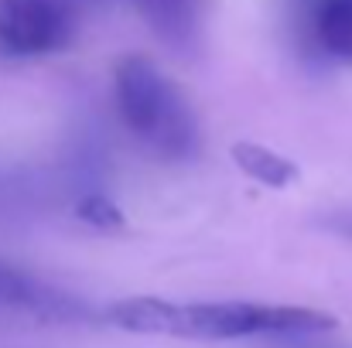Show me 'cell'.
<instances>
[{
	"instance_id": "6da1fadb",
	"label": "cell",
	"mask_w": 352,
	"mask_h": 348,
	"mask_svg": "<svg viewBox=\"0 0 352 348\" xmlns=\"http://www.w3.org/2000/svg\"><path fill=\"white\" fill-rule=\"evenodd\" d=\"M107 321L133 335L164 338H256V335H325L339 321L318 308L260 301H164L126 297L107 308Z\"/></svg>"
},
{
	"instance_id": "7a4b0ae2",
	"label": "cell",
	"mask_w": 352,
	"mask_h": 348,
	"mask_svg": "<svg viewBox=\"0 0 352 348\" xmlns=\"http://www.w3.org/2000/svg\"><path fill=\"white\" fill-rule=\"evenodd\" d=\"M113 100L123 126L168 161L202 150V126L185 93L147 55H123L113 69Z\"/></svg>"
},
{
	"instance_id": "3957f363",
	"label": "cell",
	"mask_w": 352,
	"mask_h": 348,
	"mask_svg": "<svg viewBox=\"0 0 352 348\" xmlns=\"http://www.w3.org/2000/svg\"><path fill=\"white\" fill-rule=\"evenodd\" d=\"M76 21L69 0H0V48L17 58L62 51L76 34Z\"/></svg>"
},
{
	"instance_id": "277c9868",
	"label": "cell",
	"mask_w": 352,
	"mask_h": 348,
	"mask_svg": "<svg viewBox=\"0 0 352 348\" xmlns=\"http://www.w3.org/2000/svg\"><path fill=\"white\" fill-rule=\"evenodd\" d=\"M298 31L315 55L352 62V0H298Z\"/></svg>"
},
{
	"instance_id": "5b68a950",
	"label": "cell",
	"mask_w": 352,
	"mask_h": 348,
	"mask_svg": "<svg viewBox=\"0 0 352 348\" xmlns=\"http://www.w3.org/2000/svg\"><path fill=\"white\" fill-rule=\"evenodd\" d=\"M0 308L28 311V314H52V318H69L79 311V304L55 290L52 283L38 280L34 273L0 259Z\"/></svg>"
},
{
	"instance_id": "8992f818",
	"label": "cell",
	"mask_w": 352,
	"mask_h": 348,
	"mask_svg": "<svg viewBox=\"0 0 352 348\" xmlns=\"http://www.w3.org/2000/svg\"><path fill=\"white\" fill-rule=\"evenodd\" d=\"M202 3L206 0H133L147 27L178 51H195L202 34Z\"/></svg>"
},
{
	"instance_id": "52a82bcc",
	"label": "cell",
	"mask_w": 352,
	"mask_h": 348,
	"mask_svg": "<svg viewBox=\"0 0 352 348\" xmlns=\"http://www.w3.org/2000/svg\"><path fill=\"white\" fill-rule=\"evenodd\" d=\"M233 161L239 164L243 174H250L253 181H260L267 188H287L298 178L294 161H287V157H280V154H274V150H267L260 143H246V140L236 143Z\"/></svg>"
},
{
	"instance_id": "ba28073f",
	"label": "cell",
	"mask_w": 352,
	"mask_h": 348,
	"mask_svg": "<svg viewBox=\"0 0 352 348\" xmlns=\"http://www.w3.org/2000/svg\"><path fill=\"white\" fill-rule=\"evenodd\" d=\"M79 212H82V219L93 222V226H103V229H117L120 226V212L107 198H89V202L79 205Z\"/></svg>"
},
{
	"instance_id": "9c48e42d",
	"label": "cell",
	"mask_w": 352,
	"mask_h": 348,
	"mask_svg": "<svg viewBox=\"0 0 352 348\" xmlns=\"http://www.w3.org/2000/svg\"><path fill=\"white\" fill-rule=\"evenodd\" d=\"M336 229L346 232V235H352V219H346V222H336Z\"/></svg>"
}]
</instances>
